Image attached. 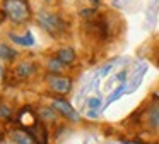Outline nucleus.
Returning a JSON list of instances; mask_svg holds the SVG:
<instances>
[{"label": "nucleus", "mask_w": 159, "mask_h": 144, "mask_svg": "<svg viewBox=\"0 0 159 144\" xmlns=\"http://www.w3.org/2000/svg\"><path fill=\"white\" fill-rule=\"evenodd\" d=\"M62 69H63V64L57 57H53V58H50V60H48V70L50 72H60Z\"/></svg>", "instance_id": "nucleus-12"}, {"label": "nucleus", "mask_w": 159, "mask_h": 144, "mask_svg": "<svg viewBox=\"0 0 159 144\" xmlns=\"http://www.w3.org/2000/svg\"><path fill=\"white\" fill-rule=\"evenodd\" d=\"M14 72L19 79H28L29 75L34 72V64H31V62H22V64H19L17 67H16Z\"/></svg>", "instance_id": "nucleus-9"}, {"label": "nucleus", "mask_w": 159, "mask_h": 144, "mask_svg": "<svg viewBox=\"0 0 159 144\" xmlns=\"http://www.w3.org/2000/svg\"><path fill=\"white\" fill-rule=\"evenodd\" d=\"M4 14L16 24L29 19V5L26 0H4Z\"/></svg>", "instance_id": "nucleus-1"}, {"label": "nucleus", "mask_w": 159, "mask_h": 144, "mask_svg": "<svg viewBox=\"0 0 159 144\" xmlns=\"http://www.w3.org/2000/svg\"><path fill=\"white\" fill-rule=\"evenodd\" d=\"M16 50H12L11 46H7V45H0V58H4V60L11 62L16 58Z\"/></svg>", "instance_id": "nucleus-11"}, {"label": "nucleus", "mask_w": 159, "mask_h": 144, "mask_svg": "<svg viewBox=\"0 0 159 144\" xmlns=\"http://www.w3.org/2000/svg\"><path fill=\"white\" fill-rule=\"evenodd\" d=\"M0 115H2V117H5V118H11L12 112H11V108H9V106L2 105V106H0Z\"/></svg>", "instance_id": "nucleus-15"}, {"label": "nucleus", "mask_w": 159, "mask_h": 144, "mask_svg": "<svg viewBox=\"0 0 159 144\" xmlns=\"http://www.w3.org/2000/svg\"><path fill=\"white\" fill-rule=\"evenodd\" d=\"M38 22L43 29L52 36H60L62 33H65L67 29V22L53 12H39L38 14Z\"/></svg>", "instance_id": "nucleus-2"}, {"label": "nucleus", "mask_w": 159, "mask_h": 144, "mask_svg": "<svg viewBox=\"0 0 159 144\" xmlns=\"http://www.w3.org/2000/svg\"><path fill=\"white\" fill-rule=\"evenodd\" d=\"M11 139H12L14 144H34L36 142V141L33 139L26 130H12Z\"/></svg>", "instance_id": "nucleus-7"}, {"label": "nucleus", "mask_w": 159, "mask_h": 144, "mask_svg": "<svg viewBox=\"0 0 159 144\" xmlns=\"http://www.w3.org/2000/svg\"><path fill=\"white\" fill-rule=\"evenodd\" d=\"M0 75H2V67H0Z\"/></svg>", "instance_id": "nucleus-17"}, {"label": "nucleus", "mask_w": 159, "mask_h": 144, "mask_svg": "<svg viewBox=\"0 0 159 144\" xmlns=\"http://www.w3.org/2000/svg\"><path fill=\"white\" fill-rule=\"evenodd\" d=\"M17 122L24 130H29V129H33L36 123H39V120H38V117H36V113L33 112L29 106H24L17 115Z\"/></svg>", "instance_id": "nucleus-4"}, {"label": "nucleus", "mask_w": 159, "mask_h": 144, "mask_svg": "<svg viewBox=\"0 0 159 144\" xmlns=\"http://www.w3.org/2000/svg\"><path fill=\"white\" fill-rule=\"evenodd\" d=\"M99 105H101V99L99 98H91L89 99V106H91V108H98Z\"/></svg>", "instance_id": "nucleus-16"}, {"label": "nucleus", "mask_w": 159, "mask_h": 144, "mask_svg": "<svg viewBox=\"0 0 159 144\" xmlns=\"http://www.w3.org/2000/svg\"><path fill=\"white\" fill-rule=\"evenodd\" d=\"M53 108H55L57 112L62 113L65 118L72 120V122H77V120H79L77 112L72 108V105H70V103L65 101V99H53Z\"/></svg>", "instance_id": "nucleus-5"}, {"label": "nucleus", "mask_w": 159, "mask_h": 144, "mask_svg": "<svg viewBox=\"0 0 159 144\" xmlns=\"http://www.w3.org/2000/svg\"><path fill=\"white\" fill-rule=\"evenodd\" d=\"M55 57L58 58L63 65H70L74 60H75V51H74L72 48H60V50L57 51Z\"/></svg>", "instance_id": "nucleus-8"}, {"label": "nucleus", "mask_w": 159, "mask_h": 144, "mask_svg": "<svg viewBox=\"0 0 159 144\" xmlns=\"http://www.w3.org/2000/svg\"><path fill=\"white\" fill-rule=\"evenodd\" d=\"M0 139H2V134H0Z\"/></svg>", "instance_id": "nucleus-19"}, {"label": "nucleus", "mask_w": 159, "mask_h": 144, "mask_svg": "<svg viewBox=\"0 0 159 144\" xmlns=\"http://www.w3.org/2000/svg\"><path fill=\"white\" fill-rule=\"evenodd\" d=\"M39 115H41V118H45V120H55V110H52V108H41Z\"/></svg>", "instance_id": "nucleus-14"}, {"label": "nucleus", "mask_w": 159, "mask_h": 144, "mask_svg": "<svg viewBox=\"0 0 159 144\" xmlns=\"http://www.w3.org/2000/svg\"><path fill=\"white\" fill-rule=\"evenodd\" d=\"M46 82H48L52 91L60 93V94H67L72 89V81L69 77H62V75H50Z\"/></svg>", "instance_id": "nucleus-3"}, {"label": "nucleus", "mask_w": 159, "mask_h": 144, "mask_svg": "<svg viewBox=\"0 0 159 144\" xmlns=\"http://www.w3.org/2000/svg\"><path fill=\"white\" fill-rule=\"evenodd\" d=\"M26 132H28L29 136L36 141V144H46V142H48V137H46V129H45V125H43L41 122L36 123L33 129L26 130Z\"/></svg>", "instance_id": "nucleus-6"}, {"label": "nucleus", "mask_w": 159, "mask_h": 144, "mask_svg": "<svg viewBox=\"0 0 159 144\" xmlns=\"http://www.w3.org/2000/svg\"><path fill=\"white\" fill-rule=\"evenodd\" d=\"M9 38H11L14 43H17V45H22V46H33L34 45V36H33L31 33H26L24 36H17V34H14V33H11L9 34Z\"/></svg>", "instance_id": "nucleus-10"}, {"label": "nucleus", "mask_w": 159, "mask_h": 144, "mask_svg": "<svg viewBox=\"0 0 159 144\" xmlns=\"http://www.w3.org/2000/svg\"><path fill=\"white\" fill-rule=\"evenodd\" d=\"M149 123H151L152 127L159 125V108L157 106H154V108L151 110V113H149Z\"/></svg>", "instance_id": "nucleus-13"}, {"label": "nucleus", "mask_w": 159, "mask_h": 144, "mask_svg": "<svg viewBox=\"0 0 159 144\" xmlns=\"http://www.w3.org/2000/svg\"><path fill=\"white\" fill-rule=\"evenodd\" d=\"M46 2H52V0H46Z\"/></svg>", "instance_id": "nucleus-18"}]
</instances>
